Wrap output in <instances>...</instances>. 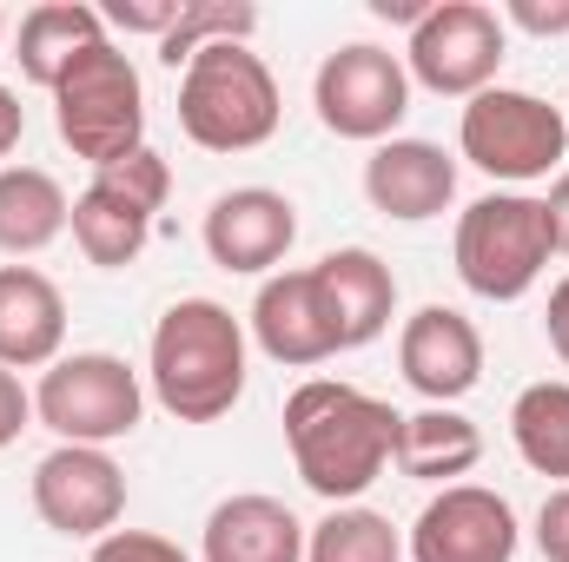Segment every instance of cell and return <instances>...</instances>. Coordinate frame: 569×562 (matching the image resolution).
Listing matches in <instances>:
<instances>
[{
	"mask_svg": "<svg viewBox=\"0 0 569 562\" xmlns=\"http://www.w3.org/2000/svg\"><path fill=\"white\" fill-rule=\"evenodd\" d=\"M73 219L67 185L47 165H0V252L7 259H33L47 252Z\"/></svg>",
	"mask_w": 569,
	"mask_h": 562,
	"instance_id": "7402d4cb",
	"label": "cell"
},
{
	"mask_svg": "<svg viewBox=\"0 0 569 562\" xmlns=\"http://www.w3.org/2000/svg\"><path fill=\"white\" fill-rule=\"evenodd\" d=\"M510 53V33L497 20V7L483 0H430V13L411 27L405 47V73L411 87H430L443 100H477L497 87Z\"/></svg>",
	"mask_w": 569,
	"mask_h": 562,
	"instance_id": "30bf717a",
	"label": "cell"
},
{
	"mask_svg": "<svg viewBox=\"0 0 569 562\" xmlns=\"http://www.w3.org/2000/svg\"><path fill=\"white\" fill-rule=\"evenodd\" d=\"M33 418L47 423L60 443L107 450V443H120V436L140 430L146 384H140V371L127 358H113V351H73V358H60V364L40 371Z\"/></svg>",
	"mask_w": 569,
	"mask_h": 562,
	"instance_id": "52a82bcc",
	"label": "cell"
},
{
	"mask_svg": "<svg viewBox=\"0 0 569 562\" xmlns=\"http://www.w3.org/2000/svg\"><path fill=\"white\" fill-rule=\"evenodd\" d=\"M33 516L53 536H80L100 543L120 530L127 516V470L113 463V450L93 443H60L33 463Z\"/></svg>",
	"mask_w": 569,
	"mask_h": 562,
	"instance_id": "8fae6325",
	"label": "cell"
},
{
	"mask_svg": "<svg viewBox=\"0 0 569 562\" xmlns=\"http://www.w3.org/2000/svg\"><path fill=\"white\" fill-rule=\"evenodd\" d=\"M252 338L284 371H311V364L338 358V331L325 318V298H318L311 265L272 272V279L259 284V298H252Z\"/></svg>",
	"mask_w": 569,
	"mask_h": 562,
	"instance_id": "9a60e30c",
	"label": "cell"
},
{
	"mask_svg": "<svg viewBox=\"0 0 569 562\" xmlns=\"http://www.w3.org/2000/svg\"><path fill=\"white\" fill-rule=\"evenodd\" d=\"M0 40H7V7H0Z\"/></svg>",
	"mask_w": 569,
	"mask_h": 562,
	"instance_id": "e575fe53",
	"label": "cell"
},
{
	"mask_svg": "<svg viewBox=\"0 0 569 562\" xmlns=\"http://www.w3.org/2000/svg\"><path fill=\"white\" fill-rule=\"evenodd\" d=\"M497 20H510V27H523V33H569V0H510Z\"/></svg>",
	"mask_w": 569,
	"mask_h": 562,
	"instance_id": "f1b7e54d",
	"label": "cell"
},
{
	"mask_svg": "<svg viewBox=\"0 0 569 562\" xmlns=\"http://www.w3.org/2000/svg\"><path fill=\"white\" fill-rule=\"evenodd\" d=\"M398 423L405 418L385 398H371L358 384L305 378L284 398V450H291V470L305 476V490L338 510V503H358L391 470Z\"/></svg>",
	"mask_w": 569,
	"mask_h": 562,
	"instance_id": "6da1fadb",
	"label": "cell"
},
{
	"mask_svg": "<svg viewBox=\"0 0 569 562\" xmlns=\"http://www.w3.org/2000/svg\"><path fill=\"white\" fill-rule=\"evenodd\" d=\"M87 562H192V556L172 536H159V530H113V536L93 543Z\"/></svg>",
	"mask_w": 569,
	"mask_h": 562,
	"instance_id": "484cf974",
	"label": "cell"
},
{
	"mask_svg": "<svg viewBox=\"0 0 569 562\" xmlns=\"http://www.w3.org/2000/svg\"><path fill=\"white\" fill-rule=\"evenodd\" d=\"M305 562H405V536L391 530V516L338 503L325 523L305 530Z\"/></svg>",
	"mask_w": 569,
	"mask_h": 562,
	"instance_id": "cb8c5ba5",
	"label": "cell"
},
{
	"mask_svg": "<svg viewBox=\"0 0 569 562\" xmlns=\"http://www.w3.org/2000/svg\"><path fill=\"white\" fill-rule=\"evenodd\" d=\"M284 100L272 67L246 40H212L179 73V133L199 152H259L279 133Z\"/></svg>",
	"mask_w": 569,
	"mask_h": 562,
	"instance_id": "3957f363",
	"label": "cell"
},
{
	"mask_svg": "<svg viewBox=\"0 0 569 562\" xmlns=\"http://www.w3.org/2000/svg\"><path fill=\"white\" fill-rule=\"evenodd\" d=\"M252 33H259V7H252V0H186L179 27L159 40V60H166L172 73H186V60H192L199 47H212V40H246V47H252Z\"/></svg>",
	"mask_w": 569,
	"mask_h": 562,
	"instance_id": "d4e9b609",
	"label": "cell"
},
{
	"mask_svg": "<svg viewBox=\"0 0 569 562\" xmlns=\"http://www.w3.org/2000/svg\"><path fill=\"white\" fill-rule=\"evenodd\" d=\"M457 145L477 172L503 179V185H530V179H550L563 172L569 159V113L523 93V87H490L477 100H463V120H457Z\"/></svg>",
	"mask_w": 569,
	"mask_h": 562,
	"instance_id": "8992f818",
	"label": "cell"
},
{
	"mask_svg": "<svg viewBox=\"0 0 569 562\" xmlns=\"http://www.w3.org/2000/svg\"><path fill=\"white\" fill-rule=\"evenodd\" d=\"M53 133L73 145V159H87L93 172L133 159L146 145V80L113 40L87 47L60 73V87H53Z\"/></svg>",
	"mask_w": 569,
	"mask_h": 562,
	"instance_id": "5b68a950",
	"label": "cell"
},
{
	"mask_svg": "<svg viewBox=\"0 0 569 562\" xmlns=\"http://www.w3.org/2000/svg\"><path fill=\"white\" fill-rule=\"evenodd\" d=\"M457 279L470 298L483 304H517L530 298L537 279L550 272L557 259V225H550V205L537 192H483L463 205L457 219Z\"/></svg>",
	"mask_w": 569,
	"mask_h": 562,
	"instance_id": "277c9868",
	"label": "cell"
},
{
	"mask_svg": "<svg viewBox=\"0 0 569 562\" xmlns=\"http://www.w3.org/2000/svg\"><path fill=\"white\" fill-rule=\"evenodd\" d=\"M543 331H550V351L569 364V279L550 284V311H543Z\"/></svg>",
	"mask_w": 569,
	"mask_h": 562,
	"instance_id": "4dcf8cb0",
	"label": "cell"
},
{
	"mask_svg": "<svg viewBox=\"0 0 569 562\" xmlns=\"http://www.w3.org/2000/svg\"><path fill=\"white\" fill-rule=\"evenodd\" d=\"M166 199H172V165L152 145H140L133 159H120V165H107V172L87 179V192L73 199V219H67L73 225V245L87 252V265L127 272L146 252L152 219H159Z\"/></svg>",
	"mask_w": 569,
	"mask_h": 562,
	"instance_id": "ba28073f",
	"label": "cell"
},
{
	"mask_svg": "<svg viewBox=\"0 0 569 562\" xmlns=\"http://www.w3.org/2000/svg\"><path fill=\"white\" fill-rule=\"evenodd\" d=\"M67 358V298L33 265H0V364L47 371Z\"/></svg>",
	"mask_w": 569,
	"mask_h": 562,
	"instance_id": "ac0fdd59",
	"label": "cell"
},
{
	"mask_svg": "<svg viewBox=\"0 0 569 562\" xmlns=\"http://www.w3.org/2000/svg\"><path fill=\"white\" fill-rule=\"evenodd\" d=\"M398 371L425 404H457L483 384V338L457 304H418L398 331Z\"/></svg>",
	"mask_w": 569,
	"mask_h": 562,
	"instance_id": "5bb4252c",
	"label": "cell"
},
{
	"mask_svg": "<svg viewBox=\"0 0 569 562\" xmlns=\"http://www.w3.org/2000/svg\"><path fill=\"white\" fill-rule=\"evenodd\" d=\"M411 483H457L483 463V430L463 418L457 404H425L398 423V456H391Z\"/></svg>",
	"mask_w": 569,
	"mask_h": 562,
	"instance_id": "44dd1931",
	"label": "cell"
},
{
	"mask_svg": "<svg viewBox=\"0 0 569 562\" xmlns=\"http://www.w3.org/2000/svg\"><path fill=\"white\" fill-rule=\"evenodd\" d=\"M318 298H325V318L338 331V351H365L371 338H385L391 311H398V279L391 265L371 252V245H338L311 265Z\"/></svg>",
	"mask_w": 569,
	"mask_h": 562,
	"instance_id": "e0dca14e",
	"label": "cell"
},
{
	"mask_svg": "<svg viewBox=\"0 0 569 562\" xmlns=\"http://www.w3.org/2000/svg\"><path fill=\"white\" fill-rule=\"evenodd\" d=\"M199 239H206V259L219 272H239V279L279 272L284 252L298 245V205L272 185H232L206 205Z\"/></svg>",
	"mask_w": 569,
	"mask_h": 562,
	"instance_id": "4fadbf2b",
	"label": "cell"
},
{
	"mask_svg": "<svg viewBox=\"0 0 569 562\" xmlns=\"http://www.w3.org/2000/svg\"><path fill=\"white\" fill-rule=\"evenodd\" d=\"M510 443H517V456L537 476H557V490L569 483V384L563 378H543V384L517 391V404H510Z\"/></svg>",
	"mask_w": 569,
	"mask_h": 562,
	"instance_id": "603a6c76",
	"label": "cell"
},
{
	"mask_svg": "<svg viewBox=\"0 0 569 562\" xmlns=\"http://www.w3.org/2000/svg\"><path fill=\"white\" fill-rule=\"evenodd\" d=\"M365 199L398 225H425L457 199V159L437 140H385L365 159Z\"/></svg>",
	"mask_w": 569,
	"mask_h": 562,
	"instance_id": "2e32d148",
	"label": "cell"
},
{
	"mask_svg": "<svg viewBox=\"0 0 569 562\" xmlns=\"http://www.w3.org/2000/svg\"><path fill=\"white\" fill-rule=\"evenodd\" d=\"M311 107H318V127L338 133V140H358V145L398 140V127L411 113L405 53L371 47V40H351V47L325 53L318 80H311Z\"/></svg>",
	"mask_w": 569,
	"mask_h": 562,
	"instance_id": "9c48e42d",
	"label": "cell"
},
{
	"mask_svg": "<svg viewBox=\"0 0 569 562\" xmlns=\"http://www.w3.org/2000/svg\"><path fill=\"white\" fill-rule=\"evenodd\" d=\"M146 384L179 423H219L246 398V324L219 298H179L152 324Z\"/></svg>",
	"mask_w": 569,
	"mask_h": 562,
	"instance_id": "7a4b0ae2",
	"label": "cell"
},
{
	"mask_svg": "<svg viewBox=\"0 0 569 562\" xmlns=\"http://www.w3.org/2000/svg\"><path fill=\"white\" fill-rule=\"evenodd\" d=\"M107 40V13L87 7V0H40L20 13V40H13V60H20V80L33 87H60V73Z\"/></svg>",
	"mask_w": 569,
	"mask_h": 562,
	"instance_id": "ffe728a7",
	"label": "cell"
},
{
	"mask_svg": "<svg viewBox=\"0 0 569 562\" xmlns=\"http://www.w3.org/2000/svg\"><path fill=\"white\" fill-rule=\"evenodd\" d=\"M199 562H305V523L284 510L279 496H226L206 516Z\"/></svg>",
	"mask_w": 569,
	"mask_h": 562,
	"instance_id": "d6986e66",
	"label": "cell"
},
{
	"mask_svg": "<svg viewBox=\"0 0 569 562\" xmlns=\"http://www.w3.org/2000/svg\"><path fill=\"white\" fill-rule=\"evenodd\" d=\"M27 140V107L13 87H0V159H13V145Z\"/></svg>",
	"mask_w": 569,
	"mask_h": 562,
	"instance_id": "1f68e13d",
	"label": "cell"
},
{
	"mask_svg": "<svg viewBox=\"0 0 569 562\" xmlns=\"http://www.w3.org/2000/svg\"><path fill=\"white\" fill-rule=\"evenodd\" d=\"M543 205H550V225H557V252L569 259V165L550 179V199Z\"/></svg>",
	"mask_w": 569,
	"mask_h": 562,
	"instance_id": "d6a6232c",
	"label": "cell"
},
{
	"mask_svg": "<svg viewBox=\"0 0 569 562\" xmlns=\"http://www.w3.org/2000/svg\"><path fill=\"white\" fill-rule=\"evenodd\" d=\"M371 13H378V20H405V27H418V20L430 13V0H371Z\"/></svg>",
	"mask_w": 569,
	"mask_h": 562,
	"instance_id": "836d02e7",
	"label": "cell"
},
{
	"mask_svg": "<svg viewBox=\"0 0 569 562\" xmlns=\"http://www.w3.org/2000/svg\"><path fill=\"white\" fill-rule=\"evenodd\" d=\"M517 543H523V530H517L510 496H497L483 483H450L418 510L405 556L411 562H517Z\"/></svg>",
	"mask_w": 569,
	"mask_h": 562,
	"instance_id": "7c38bea8",
	"label": "cell"
},
{
	"mask_svg": "<svg viewBox=\"0 0 569 562\" xmlns=\"http://www.w3.org/2000/svg\"><path fill=\"white\" fill-rule=\"evenodd\" d=\"M33 423V391L20 384V371H7L0 364V450L7 443H20V430Z\"/></svg>",
	"mask_w": 569,
	"mask_h": 562,
	"instance_id": "f546056e",
	"label": "cell"
},
{
	"mask_svg": "<svg viewBox=\"0 0 569 562\" xmlns=\"http://www.w3.org/2000/svg\"><path fill=\"white\" fill-rule=\"evenodd\" d=\"M179 13H186V0H113V7H107L113 27H127V33H152V40H166V33L179 27Z\"/></svg>",
	"mask_w": 569,
	"mask_h": 562,
	"instance_id": "4316f807",
	"label": "cell"
},
{
	"mask_svg": "<svg viewBox=\"0 0 569 562\" xmlns=\"http://www.w3.org/2000/svg\"><path fill=\"white\" fill-rule=\"evenodd\" d=\"M537 556L543 562H569V483L543 496L537 510Z\"/></svg>",
	"mask_w": 569,
	"mask_h": 562,
	"instance_id": "83f0119b",
	"label": "cell"
}]
</instances>
